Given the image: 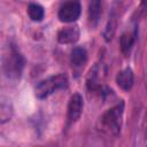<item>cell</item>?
<instances>
[{"instance_id":"obj_1","label":"cell","mask_w":147,"mask_h":147,"mask_svg":"<svg viewBox=\"0 0 147 147\" xmlns=\"http://www.w3.org/2000/svg\"><path fill=\"white\" fill-rule=\"evenodd\" d=\"M124 114V103H117L116 106L108 109L99 119V130L107 136L116 137L119 134L122 129Z\"/></svg>"},{"instance_id":"obj_2","label":"cell","mask_w":147,"mask_h":147,"mask_svg":"<svg viewBox=\"0 0 147 147\" xmlns=\"http://www.w3.org/2000/svg\"><path fill=\"white\" fill-rule=\"evenodd\" d=\"M25 65V60L15 45H10L2 57V69L5 75L13 80L21 78L23 69Z\"/></svg>"},{"instance_id":"obj_3","label":"cell","mask_w":147,"mask_h":147,"mask_svg":"<svg viewBox=\"0 0 147 147\" xmlns=\"http://www.w3.org/2000/svg\"><path fill=\"white\" fill-rule=\"evenodd\" d=\"M68 83H69V80H68V76L65 74H57V75L51 76L46 79L40 80L37 84V86L34 88L36 96L40 100L46 99L49 95H52L54 92L65 88L68 86Z\"/></svg>"},{"instance_id":"obj_4","label":"cell","mask_w":147,"mask_h":147,"mask_svg":"<svg viewBox=\"0 0 147 147\" xmlns=\"http://www.w3.org/2000/svg\"><path fill=\"white\" fill-rule=\"evenodd\" d=\"M82 14V5L78 0H69L64 2L57 13V16L63 23H74L76 22Z\"/></svg>"},{"instance_id":"obj_5","label":"cell","mask_w":147,"mask_h":147,"mask_svg":"<svg viewBox=\"0 0 147 147\" xmlns=\"http://www.w3.org/2000/svg\"><path fill=\"white\" fill-rule=\"evenodd\" d=\"M84 108V99L79 93H75L70 96L68 102V121L69 123H75L82 116Z\"/></svg>"},{"instance_id":"obj_6","label":"cell","mask_w":147,"mask_h":147,"mask_svg":"<svg viewBox=\"0 0 147 147\" xmlns=\"http://www.w3.org/2000/svg\"><path fill=\"white\" fill-rule=\"evenodd\" d=\"M79 36H80V31L77 25L67 26L57 32V41L60 44H65V45L75 44L79 39Z\"/></svg>"},{"instance_id":"obj_7","label":"cell","mask_w":147,"mask_h":147,"mask_svg":"<svg viewBox=\"0 0 147 147\" xmlns=\"http://www.w3.org/2000/svg\"><path fill=\"white\" fill-rule=\"evenodd\" d=\"M133 82H134V75L131 68H125L121 70L116 76V83L118 87H121L124 91L131 90V87L133 86Z\"/></svg>"},{"instance_id":"obj_8","label":"cell","mask_w":147,"mask_h":147,"mask_svg":"<svg viewBox=\"0 0 147 147\" xmlns=\"http://www.w3.org/2000/svg\"><path fill=\"white\" fill-rule=\"evenodd\" d=\"M14 115V107L10 101L5 95H0V124L9 122Z\"/></svg>"},{"instance_id":"obj_9","label":"cell","mask_w":147,"mask_h":147,"mask_svg":"<svg viewBox=\"0 0 147 147\" xmlns=\"http://www.w3.org/2000/svg\"><path fill=\"white\" fill-rule=\"evenodd\" d=\"M102 13V0H90L88 1V21L92 26H95L100 20Z\"/></svg>"},{"instance_id":"obj_10","label":"cell","mask_w":147,"mask_h":147,"mask_svg":"<svg viewBox=\"0 0 147 147\" xmlns=\"http://www.w3.org/2000/svg\"><path fill=\"white\" fill-rule=\"evenodd\" d=\"M70 62L76 68H82L87 62V52L83 47H75L70 54Z\"/></svg>"},{"instance_id":"obj_11","label":"cell","mask_w":147,"mask_h":147,"mask_svg":"<svg viewBox=\"0 0 147 147\" xmlns=\"http://www.w3.org/2000/svg\"><path fill=\"white\" fill-rule=\"evenodd\" d=\"M136 41V37L133 33L131 32H124L122 36H121V40H119V45H121V51L124 55H127L132 47H133V44Z\"/></svg>"},{"instance_id":"obj_12","label":"cell","mask_w":147,"mask_h":147,"mask_svg":"<svg viewBox=\"0 0 147 147\" xmlns=\"http://www.w3.org/2000/svg\"><path fill=\"white\" fill-rule=\"evenodd\" d=\"M28 15L33 22H41L45 17V9L39 3H30L28 6Z\"/></svg>"},{"instance_id":"obj_13","label":"cell","mask_w":147,"mask_h":147,"mask_svg":"<svg viewBox=\"0 0 147 147\" xmlns=\"http://www.w3.org/2000/svg\"><path fill=\"white\" fill-rule=\"evenodd\" d=\"M116 25H117V23H116V16L115 15H111L109 17V21H108V23L106 25V29H105V32H103V37H105V39L107 41H109V40L113 39V37L115 34V31H116Z\"/></svg>"}]
</instances>
